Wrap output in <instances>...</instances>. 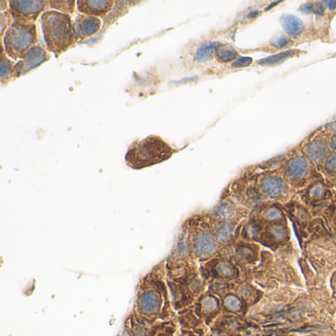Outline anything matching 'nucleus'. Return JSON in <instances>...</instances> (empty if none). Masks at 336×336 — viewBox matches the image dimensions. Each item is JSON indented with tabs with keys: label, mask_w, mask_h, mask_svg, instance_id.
Listing matches in <instances>:
<instances>
[{
	"label": "nucleus",
	"mask_w": 336,
	"mask_h": 336,
	"mask_svg": "<svg viewBox=\"0 0 336 336\" xmlns=\"http://www.w3.org/2000/svg\"><path fill=\"white\" fill-rule=\"evenodd\" d=\"M134 311L151 321L167 319L172 313L165 261H161L141 278Z\"/></svg>",
	"instance_id": "obj_1"
},
{
	"label": "nucleus",
	"mask_w": 336,
	"mask_h": 336,
	"mask_svg": "<svg viewBox=\"0 0 336 336\" xmlns=\"http://www.w3.org/2000/svg\"><path fill=\"white\" fill-rule=\"evenodd\" d=\"M45 39L50 52L59 55L77 41L71 17L68 14L47 11L40 18Z\"/></svg>",
	"instance_id": "obj_2"
},
{
	"label": "nucleus",
	"mask_w": 336,
	"mask_h": 336,
	"mask_svg": "<svg viewBox=\"0 0 336 336\" xmlns=\"http://www.w3.org/2000/svg\"><path fill=\"white\" fill-rule=\"evenodd\" d=\"M175 152L176 150L161 137L151 135L130 145L125 162L131 169L141 170L167 161Z\"/></svg>",
	"instance_id": "obj_3"
},
{
	"label": "nucleus",
	"mask_w": 336,
	"mask_h": 336,
	"mask_svg": "<svg viewBox=\"0 0 336 336\" xmlns=\"http://www.w3.org/2000/svg\"><path fill=\"white\" fill-rule=\"evenodd\" d=\"M188 234L194 259L205 261L213 258L219 248L215 232L210 230L199 216H193L184 221L182 226Z\"/></svg>",
	"instance_id": "obj_4"
},
{
	"label": "nucleus",
	"mask_w": 336,
	"mask_h": 336,
	"mask_svg": "<svg viewBox=\"0 0 336 336\" xmlns=\"http://www.w3.org/2000/svg\"><path fill=\"white\" fill-rule=\"evenodd\" d=\"M37 41L38 34L35 23L14 20L4 34L3 47L5 53L17 60L22 58Z\"/></svg>",
	"instance_id": "obj_5"
},
{
	"label": "nucleus",
	"mask_w": 336,
	"mask_h": 336,
	"mask_svg": "<svg viewBox=\"0 0 336 336\" xmlns=\"http://www.w3.org/2000/svg\"><path fill=\"white\" fill-rule=\"evenodd\" d=\"M10 14L14 20L17 21H26L34 23L39 13H41L47 4H50L48 1L41 0H32V1H10Z\"/></svg>",
	"instance_id": "obj_6"
},
{
	"label": "nucleus",
	"mask_w": 336,
	"mask_h": 336,
	"mask_svg": "<svg viewBox=\"0 0 336 336\" xmlns=\"http://www.w3.org/2000/svg\"><path fill=\"white\" fill-rule=\"evenodd\" d=\"M194 260L196 259H194L188 234L181 227V232L165 262L166 264H194Z\"/></svg>",
	"instance_id": "obj_7"
},
{
	"label": "nucleus",
	"mask_w": 336,
	"mask_h": 336,
	"mask_svg": "<svg viewBox=\"0 0 336 336\" xmlns=\"http://www.w3.org/2000/svg\"><path fill=\"white\" fill-rule=\"evenodd\" d=\"M51 58L50 53L39 46H34L15 65V78L20 77Z\"/></svg>",
	"instance_id": "obj_8"
},
{
	"label": "nucleus",
	"mask_w": 336,
	"mask_h": 336,
	"mask_svg": "<svg viewBox=\"0 0 336 336\" xmlns=\"http://www.w3.org/2000/svg\"><path fill=\"white\" fill-rule=\"evenodd\" d=\"M155 322L134 311L128 319L125 329L130 332V336H155L161 327V324H157Z\"/></svg>",
	"instance_id": "obj_9"
},
{
	"label": "nucleus",
	"mask_w": 336,
	"mask_h": 336,
	"mask_svg": "<svg viewBox=\"0 0 336 336\" xmlns=\"http://www.w3.org/2000/svg\"><path fill=\"white\" fill-rule=\"evenodd\" d=\"M167 284L175 310H184L193 304L194 297L186 288V286L169 279H167Z\"/></svg>",
	"instance_id": "obj_10"
},
{
	"label": "nucleus",
	"mask_w": 336,
	"mask_h": 336,
	"mask_svg": "<svg viewBox=\"0 0 336 336\" xmlns=\"http://www.w3.org/2000/svg\"><path fill=\"white\" fill-rule=\"evenodd\" d=\"M102 22L98 17L81 14L73 23L77 39H84L95 35L101 28Z\"/></svg>",
	"instance_id": "obj_11"
},
{
	"label": "nucleus",
	"mask_w": 336,
	"mask_h": 336,
	"mask_svg": "<svg viewBox=\"0 0 336 336\" xmlns=\"http://www.w3.org/2000/svg\"><path fill=\"white\" fill-rule=\"evenodd\" d=\"M78 10L81 13L89 16L104 17L109 13L113 6L112 0H79L77 2Z\"/></svg>",
	"instance_id": "obj_12"
},
{
	"label": "nucleus",
	"mask_w": 336,
	"mask_h": 336,
	"mask_svg": "<svg viewBox=\"0 0 336 336\" xmlns=\"http://www.w3.org/2000/svg\"><path fill=\"white\" fill-rule=\"evenodd\" d=\"M218 310H219V301L217 298L211 294L202 295L198 299L195 306V312L200 317L213 314Z\"/></svg>",
	"instance_id": "obj_13"
},
{
	"label": "nucleus",
	"mask_w": 336,
	"mask_h": 336,
	"mask_svg": "<svg viewBox=\"0 0 336 336\" xmlns=\"http://www.w3.org/2000/svg\"><path fill=\"white\" fill-rule=\"evenodd\" d=\"M261 190L263 194L271 198L280 197L284 194L286 184L284 181L276 177H268L261 181Z\"/></svg>",
	"instance_id": "obj_14"
},
{
	"label": "nucleus",
	"mask_w": 336,
	"mask_h": 336,
	"mask_svg": "<svg viewBox=\"0 0 336 336\" xmlns=\"http://www.w3.org/2000/svg\"><path fill=\"white\" fill-rule=\"evenodd\" d=\"M309 168V162L304 157H297L288 163L286 172L290 178L302 179L307 175Z\"/></svg>",
	"instance_id": "obj_15"
},
{
	"label": "nucleus",
	"mask_w": 336,
	"mask_h": 336,
	"mask_svg": "<svg viewBox=\"0 0 336 336\" xmlns=\"http://www.w3.org/2000/svg\"><path fill=\"white\" fill-rule=\"evenodd\" d=\"M206 276L202 272H198L197 270L187 279L184 286L190 290L192 295L194 297L199 296L204 289V286L206 284Z\"/></svg>",
	"instance_id": "obj_16"
},
{
	"label": "nucleus",
	"mask_w": 336,
	"mask_h": 336,
	"mask_svg": "<svg viewBox=\"0 0 336 336\" xmlns=\"http://www.w3.org/2000/svg\"><path fill=\"white\" fill-rule=\"evenodd\" d=\"M214 232L217 237L218 242L222 245H227L233 239L234 228L230 223L220 222L215 226Z\"/></svg>",
	"instance_id": "obj_17"
},
{
	"label": "nucleus",
	"mask_w": 336,
	"mask_h": 336,
	"mask_svg": "<svg viewBox=\"0 0 336 336\" xmlns=\"http://www.w3.org/2000/svg\"><path fill=\"white\" fill-rule=\"evenodd\" d=\"M214 272L217 274V277L221 279H231L236 276V268L233 264L226 260L221 259L214 264Z\"/></svg>",
	"instance_id": "obj_18"
},
{
	"label": "nucleus",
	"mask_w": 336,
	"mask_h": 336,
	"mask_svg": "<svg viewBox=\"0 0 336 336\" xmlns=\"http://www.w3.org/2000/svg\"><path fill=\"white\" fill-rule=\"evenodd\" d=\"M1 83L6 84L11 78H15V65L5 56V52L1 53V68H0Z\"/></svg>",
	"instance_id": "obj_19"
},
{
	"label": "nucleus",
	"mask_w": 336,
	"mask_h": 336,
	"mask_svg": "<svg viewBox=\"0 0 336 336\" xmlns=\"http://www.w3.org/2000/svg\"><path fill=\"white\" fill-rule=\"evenodd\" d=\"M328 153V146L324 141H316L308 147V154L313 161H321Z\"/></svg>",
	"instance_id": "obj_20"
},
{
	"label": "nucleus",
	"mask_w": 336,
	"mask_h": 336,
	"mask_svg": "<svg viewBox=\"0 0 336 336\" xmlns=\"http://www.w3.org/2000/svg\"><path fill=\"white\" fill-rule=\"evenodd\" d=\"M283 25L287 33L291 36H297L303 31L302 22L293 16H285L283 18Z\"/></svg>",
	"instance_id": "obj_21"
},
{
	"label": "nucleus",
	"mask_w": 336,
	"mask_h": 336,
	"mask_svg": "<svg viewBox=\"0 0 336 336\" xmlns=\"http://www.w3.org/2000/svg\"><path fill=\"white\" fill-rule=\"evenodd\" d=\"M213 216L216 219L226 222L227 220H230L233 218L234 216V209L233 207L231 206L229 203L227 202H223L220 205L215 208V210L213 211Z\"/></svg>",
	"instance_id": "obj_22"
},
{
	"label": "nucleus",
	"mask_w": 336,
	"mask_h": 336,
	"mask_svg": "<svg viewBox=\"0 0 336 336\" xmlns=\"http://www.w3.org/2000/svg\"><path fill=\"white\" fill-rule=\"evenodd\" d=\"M216 44H204L202 45L196 52L195 55V60L196 61H205L208 58L211 57V55L213 54L214 51H216L217 49Z\"/></svg>",
	"instance_id": "obj_23"
},
{
	"label": "nucleus",
	"mask_w": 336,
	"mask_h": 336,
	"mask_svg": "<svg viewBox=\"0 0 336 336\" xmlns=\"http://www.w3.org/2000/svg\"><path fill=\"white\" fill-rule=\"evenodd\" d=\"M216 52H217L218 58L221 61H224V62H228V61L234 60L238 55L237 52L233 50L232 48H229V47H226V46H221V45L217 46Z\"/></svg>",
	"instance_id": "obj_24"
},
{
	"label": "nucleus",
	"mask_w": 336,
	"mask_h": 336,
	"mask_svg": "<svg viewBox=\"0 0 336 336\" xmlns=\"http://www.w3.org/2000/svg\"><path fill=\"white\" fill-rule=\"evenodd\" d=\"M51 7L54 9H58L64 13H73L75 1H49Z\"/></svg>",
	"instance_id": "obj_25"
},
{
	"label": "nucleus",
	"mask_w": 336,
	"mask_h": 336,
	"mask_svg": "<svg viewBox=\"0 0 336 336\" xmlns=\"http://www.w3.org/2000/svg\"><path fill=\"white\" fill-rule=\"evenodd\" d=\"M269 233L271 235L272 238L277 242H283L288 237L287 229L283 225L280 224H275L270 227Z\"/></svg>",
	"instance_id": "obj_26"
},
{
	"label": "nucleus",
	"mask_w": 336,
	"mask_h": 336,
	"mask_svg": "<svg viewBox=\"0 0 336 336\" xmlns=\"http://www.w3.org/2000/svg\"><path fill=\"white\" fill-rule=\"evenodd\" d=\"M223 305L228 310L238 311L241 309L242 303H241V300L237 296H235L233 294H228L226 297L224 298Z\"/></svg>",
	"instance_id": "obj_27"
},
{
	"label": "nucleus",
	"mask_w": 336,
	"mask_h": 336,
	"mask_svg": "<svg viewBox=\"0 0 336 336\" xmlns=\"http://www.w3.org/2000/svg\"><path fill=\"white\" fill-rule=\"evenodd\" d=\"M295 51H289V52H281L278 54H275L270 57H267L265 59H262L261 61H259V65H275L278 64L280 61H283L286 58L290 57Z\"/></svg>",
	"instance_id": "obj_28"
},
{
	"label": "nucleus",
	"mask_w": 336,
	"mask_h": 336,
	"mask_svg": "<svg viewBox=\"0 0 336 336\" xmlns=\"http://www.w3.org/2000/svg\"><path fill=\"white\" fill-rule=\"evenodd\" d=\"M237 257L239 260L242 261H250L251 259L255 258V251L249 248V247H241L239 248L238 253H237Z\"/></svg>",
	"instance_id": "obj_29"
},
{
	"label": "nucleus",
	"mask_w": 336,
	"mask_h": 336,
	"mask_svg": "<svg viewBox=\"0 0 336 336\" xmlns=\"http://www.w3.org/2000/svg\"><path fill=\"white\" fill-rule=\"evenodd\" d=\"M263 217H264V219L268 220V221H276L282 217V212L280 209H278L276 207H270L265 210V212L263 213Z\"/></svg>",
	"instance_id": "obj_30"
},
{
	"label": "nucleus",
	"mask_w": 336,
	"mask_h": 336,
	"mask_svg": "<svg viewBox=\"0 0 336 336\" xmlns=\"http://www.w3.org/2000/svg\"><path fill=\"white\" fill-rule=\"evenodd\" d=\"M210 288L212 289V291H213L214 293H221V292L225 291V289L227 288V283L225 282L224 279H221V278H214V279L211 281Z\"/></svg>",
	"instance_id": "obj_31"
},
{
	"label": "nucleus",
	"mask_w": 336,
	"mask_h": 336,
	"mask_svg": "<svg viewBox=\"0 0 336 336\" xmlns=\"http://www.w3.org/2000/svg\"><path fill=\"white\" fill-rule=\"evenodd\" d=\"M175 324L173 323H162L159 332L156 334L155 336H174V332H175Z\"/></svg>",
	"instance_id": "obj_32"
},
{
	"label": "nucleus",
	"mask_w": 336,
	"mask_h": 336,
	"mask_svg": "<svg viewBox=\"0 0 336 336\" xmlns=\"http://www.w3.org/2000/svg\"><path fill=\"white\" fill-rule=\"evenodd\" d=\"M323 194H324V187L321 183L313 185L310 192V197L312 198H320L323 196Z\"/></svg>",
	"instance_id": "obj_33"
},
{
	"label": "nucleus",
	"mask_w": 336,
	"mask_h": 336,
	"mask_svg": "<svg viewBox=\"0 0 336 336\" xmlns=\"http://www.w3.org/2000/svg\"><path fill=\"white\" fill-rule=\"evenodd\" d=\"M325 168L328 172L336 174V154L329 156L327 158L326 163H325Z\"/></svg>",
	"instance_id": "obj_34"
},
{
	"label": "nucleus",
	"mask_w": 336,
	"mask_h": 336,
	"mask_svg": "<svg viewBox=\"0 0 336 336\" xmlns=\"http://www.w3.org/2000/svg\"><path fill=\"white\" fill-rule=\"evenodd\" d=\"M259 227L255 224H250L247 229H246V236L250 239H255L256 237H258L259 235Z\"/></svg>",
	"instance_id": "obj_35"
},
{
	"label": "nucleus",
	"mask_w": 336,
	"mask_h": 336,
	"mask_svg": "<svg viewBox=\"0 0 336 336\" xmlns=\"http://www.w3.org/2000/svg\"><path fill=\"white\" fill-rule=\"evenodd\" d=\"M251 64V58L249 57H241L234 64V67H245Z\"/></svg>",
	"instance_id": "obj_36"
},
{
	"label": "nucleus",
	"mask_w": 336,
	"mask_h": 336,
	"mask_svg": "<svg viewBox=\"0 0 336 336\" xmlns=\"http://www.w3.org/2000/svg\"><path fill=\"white\" fill-rule=\"evenodd\" d=\"M290 43H291V40L288 39V38L281 37V38H279V39H277L274 41V46L277 47V48H284V47H286Z\"/></svg>",
	"instance_id": "obj_37"
},
{
	"label": "nucleus",
	"mask_w": 336,
	"mask_h": 336,
	"mask_svg": "<svg viewBox=\"0 0 336 336\" xmlns=\"http://www.w3.org/2000/svg\"><path fill=\"white\" fill-rule=\"evenodd\" d=\"M210 336H228V334L223 332V331H214V332L211 333Z\"/></svg>",
	"instance_id": "obj_38"
},
{
	"label": "nucleus",
	"mask_w": 336,
	"mask_h": 336,
	"mask_svg": "<svg viewBox=\"0 0 336 336\" xmlns=\"http://www.w3.org/2000/svg\"><path fill=\"white\" fill-rule=\"evenodd\" d=\"M121 336H130V332H129L127 329H124V331L122 332Z\"/></svg>",
	"instance_id": "obj_39"
},
{
	"label": "nucleus",
	"mask_w": 336,
	"mask_h": 336,
	"mask_svg": "<svg viewBox=\"0 0 336 336\" xmlns=\"http://www.w3.org/2000/svg\"><path fill=\"white\" fill-rule=\"evenodd\" d=\"M332 145H333V147L336 149V136H334V138L332 140Z\"/></svg>",
	"instance_id": "obj_40"
},
{
	"label": "nucleus",
	"mask_w": 336,
	"mask_h": 336,
	"mask_svg": "<svg viewBox=\"0 0 336 336\" xmlns=\"http://www.w3.org/2000/svg\"><path fill=\"white\" fill-rule=\"evenodd\" d=\"M181 336H185V334H184V333H182V335Z\"/></svg>",
	"instance_id": "obj_41"
}]
</instances>
